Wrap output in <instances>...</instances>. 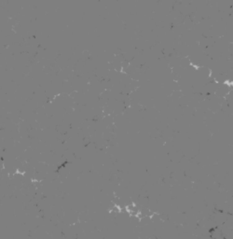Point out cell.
I'll use <instances>...</instances> for the list:
<instances>
[{"instance_id":"6da1fadb","label":"cell","mask_w":233,"mask_h":239,"mask_svg":"<svg viewBox=\"0 0 233 239\" xmlns=\"http://www.w3.org/2000/svg\"><path fill=\"white\" fill-rule=\"evenodd\" d=\"M209 235L212 239H218L220 237H223V232L219 231L216 228H213L209 232Z\"/></svg>"}]
</instances>
